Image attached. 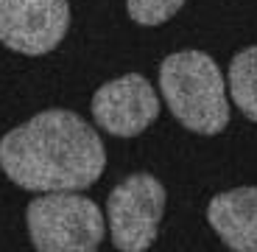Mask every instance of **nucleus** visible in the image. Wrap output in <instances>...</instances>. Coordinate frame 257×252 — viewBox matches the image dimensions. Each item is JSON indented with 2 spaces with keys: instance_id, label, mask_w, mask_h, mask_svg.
Here are the masks:
<instances>
[{
  "instance_id": "obj_1",
  "label": "nucleus",
  "mask_w": 257,
  "mask_h": 252,
  "mask_svg": "<svg viewBox=\"0 0 257 252\" xmlns=\"http://www.w3.org/2000/svg\"><path fill=\"white\" fill-rule=\"evenodd\" d=\"M106 165L98 132L70 110H45L0 140V168L14 185L51 194L95 185Z\"/></svg>"
},
{
  "instance_id": "obj_2",
  "label": "nucleus",
  "mask_w": 257,
  "mask_h": 252,
  "mask_svg": "<svg viewBox=\"0 0 257 252\" xmlns=\"http://www.w3.org/2000/svg\"><path fill=\"white\" fill-rule=\"evenodd\" d=\"M160 90L171 115L196 135H218L229 123L221 67L204 51L171 53L160 65Z\"/></svg>"
},
{
  "instance_id": "obj_3",
  "label": "nucleus",
  "mask_w": 257,
  "mask_h": 252,
  "mask_svg": "<svg viewBox=\"0 0 257 252\" xmlns=\"http://www.w3.org/2000/svg\"><path fill=\"white\" fill-rule=\"evenodd\" d=\"M28 235L39 252H92L101 246L106 219L101 207L76 191H51L28 205Z\"/></svg>"
},
{
  "instance_id": "obj_4",
  "label": "nucleus",
  "mask_w": 257,
  "mask_h": 252,
  "mask_svg": "<svg viewBox=\"0 0 257 252\" xmlns=\"http://www.w3.org/2000/svg\"><path fill=\"white\" fill-rule=\"evenodd\" d=\"M165 213V188L151 174H132L112 188L106 199L112 244L120 252H143L157 241Z\"/></svg>"
},
{
  "instance_id": "obj_5",
  "label": "nucleus",
  "mask_w": 257,
  "mask_h": 252,
  "mask_svg": "<svg viewBox=\"0 0 257 252\" xmlns=\"http://www.w3.org/2000/svg\"><path fill=\"white\" fill-rule=\"evenodd\" d=\"M70 28L67 0H0V42L9 51L42 56Z\"/></svg>"
},
{
  "instance_id": "obj_6",
  "label": "nucleus",
  "mask_w": 257,
  "mask_h": 252,
  "mask_svg": "<svg viewBox=\"0 0 257 252\" xmlns=\"http://www.w3.org/2000/svg\"><path fill=\"white\" fill-rule=\"evenodd\" d=\"M160 115V98L146 76L126 73L101 84L92 96V118L98 129L115 137H135Z\"/></svg>"
},
{
  "instance_id": "obj_7",
  "label": "nucleus",
  "mask_w": 257,
  "mask_h": 252,
  "mask_svg": "<svg viewBox=\"0 0 257 252\" xmlns=\"http://www.w3.org/2000/svg\"><path fill=\"white\" fill-rule=\"evenodd\" d=\"M207 219L229 249L257 252V188H235L212 196Z\"/></svg>"
},
{
  "instance_id": "obj_8",
  "label": "nucleus",
  "mask_w": 257,
  "mask_h": 252,
  "mask_svg": "<svg viewBox=\"0 0 257 252\" xmlns=\"http://www.w3.org/2000/svg\"><path fill=\"white\" fill-rule=\"evenodd\" d=\"M232 101L249 121L257 123V45L243 48L229 62Z\"/></svg>"
},
{
  "instance_id": "obj_9",
  "label": "nucleus",
  "mask_w": 257,
  "mask_h": 252,
  "mask_svg": "<svg viewBox=\"0 0 257 252\" xmlns=\"http://www.w3.org/2000/svg\"><path fill=\"white\" fill-rule=\"evenodd\" d=\"M182 6H185V0H126L128 17L140 26H162Z\"/></svg>"
}]
</instances>
